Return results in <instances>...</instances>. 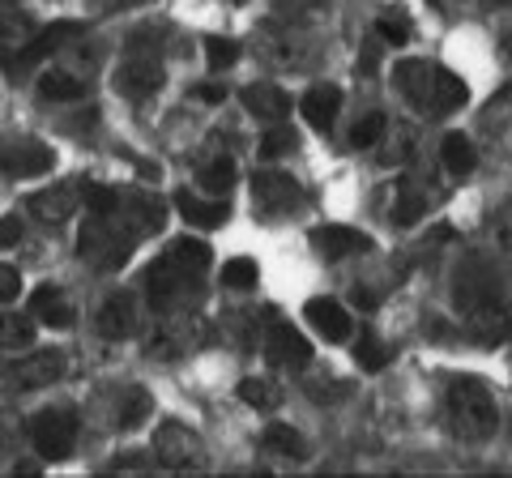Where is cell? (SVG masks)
<instances>
[{
    "mask_svg": "<svg viewBox=\"0 0 512 478\" xmlns=\"http://www.w3.org/2000/svg\"><path fill=\"white\" fill-rule=\"evenodd\" d=\"M440 158H444V167L453 171V175H470L474 171V146L461 133H448L444 137V146H440Z\"/></svg>",
    "mask_w": 512,
    "mask_h": 478,
    "instance_id": "obj_21",
    "label": "cell"
},
{
    "mask_svg": "<svg viewBox=\"0 0 512 478\" xmlns=\"http://www.w3.org/2000/svg\"><path fill=\"white\" fill-rule=\"evenodd\" d=\"M39 35V26L26 18V13H5L0 18V43H5V52L13 56V52H22V47Z\"/></svg>",
    "mask_w": 512,
    "mask_h": 478,
    "instance_id": "obj_19",
    "label": "cell"
},
{
    "mask_svg": "<svg viewBox=\"0 0 512 478\" xmlns=\"http://www.w3.org/2000/svg\"><path fill=\"white\" fill-rule=\"evenodd\" d=\"M500 5H512V0H500Z\"/></svg>",
    "mask_w": 512,
    "mask_h": 478,
    "instance_id": "obj_40",
    "label": "cell"
},
{
    "mask_svg": "<svg viewBox=\"0 0 512 478\" xmlns=\"http://www.w3.org/2000/svg\"><path fill=\"white\" fill-rule=\"evenodd\" d=\"M205 56H210L214 69H227V65H235V60H239V43L222 39V35H210V39H205Z\"/></svg>",
    "mask_w": 512,
    "mask_h": 478,
    "instance_id": "obj_30",
    "label": "cell"
},
{
    "mask_svg": "<svg viewBox=\"0 0 512 478\" xmlns=\"http://www.w3.org/2000/svg\"><path fill=\"white\" fill-rule=\"evenodd\" d=\"M73 22H60V26H47V30H39L35 39H30L22 52H13V69H26V65H39L43 56H52L56 47L64 43V39H73Z\"/></svg>",
    "mask_w": 512,
    "mask_h": 478,
    "instance_id": "obj_13",
    "label": "cell"
},
{
    "mask_svg": "<svg viewBox=\"0 0 512 478\" xmlns=\"http://www.w3.org/2000/svg\"><path fill=\"white\" fill-rule=\"evenodd\" d=\"M18 239H22V222L18 218H0V248H13V244H18Z\"/></svg>",
    "mask_w": 512,
    "mask_h": 478,
    "instance_id": "obj_36",
    "label": "cell"
},
{
    "mask_svg": "<svg viewBox=\"0 0 512 478\" xmlns=\"http://www.w3.org/2000/svg\"><path fill=\"white\" fill-rule=\"evenodd\" d=\"M30 210H35V218L43 222H64L73 210H77V188L73 184H56V188H43V193L30 197Z\"/></svg>",
    "mask_w": 512,
    "mask_h": 478,
    "instance_id": "obj_10",
    "label": "cell"
},
{
    "mask_svg": "<svg viewBox=\"0 0 512 478\" xmlns=\"http://www.w3.org/2000/svg\"><path fill=\"white\" fill-rule=\"evenodd\" d=\"M30 440H35L39 457L47 461H64L73 453V440H77V414L69 406H56V410H43L30 419Z\"/></svg>",
    "mask_w": 512,
    "mask_h": 478,
    "instance_id": "obj_3",
    "label": "cell"
},
{
    "mask_svg": "<svg viewBox=\"0 0 512 478\" xmlns=\"http://www.w3.org/2000/svg\"><path fill=\"white\" fill-rule=\"evenodd\" d=\"M256 278H261V269H256L252 257H235L222 265V286H231V291H252Z\"/></svg>",
    "mask_w": 512,
    "mask_h": 478,
    "instance_id": "obj_25",
    "label": "cell"
},
{
    "mask_svg": "<svg viewBox=\"0 0 512 478\" xmlns=\"http://www.w3.org/2000/svg\"><path fill=\"white\" fill-rule=\"evenodd\" d=\"M376 30H380V39H384V43L402 47V43L410 39V18H406L402 9H397V13H384V18L376 22Z\"/></svg>",
    "mask_w": 512,
    "mask_h": 478,
    "instance_id": "obj_29",
    "label": "cell"
},
{
    "mask_svg": "<svg viewBox=\"0 0 512 478\" xmlns=\"http://www.w3.org/2000/svg\"><path fill=\"white\" fill-rule=\"evenodd\" d=\"M239 397H244L248 406H256V410L278 406V389L269 385V380H244V385H239Z\"/></svg>",
    "mask_w": 512,
    "mask_h": 478,
    "instance_id": "obj_27",
    "label": "cell"
},
{
    "mask_svg": "<svg viewBox=\"0 0 512 478\" xmlns=\"http://www.w3.org/2000/svg\"><path fill=\"white\" fill-rule=\"evenodd\" d=\"M30 338H35V329H30V321H18V316H0V346H30Z\"/></svg>",
    "mask_w": 512,
    "mask_h": 478,
    "instance_id": "obj_28",
    "label": "cell"
},
{
    "mask_svg": "<svg viewBox=\"0 0 512 478\" xmlns=\"http://www.w3.org/2000/svg\"><path fill=\"white\" fill-rule=\"evenodd\" d=\"M116 86L128 99H150V94L163 86V65H158V52L150 47V35H137L128 43V60L116 73Z\"/></svg>",
    "mask_w": 512,
    "mask_h": 478,
    "instance_id": "obj_2",
    "label": "cell"
},
{
    "mask_svg": "<svg viewBox=\"0 0 512 478\" xmlns=\"http://www.w3.org/2000/svg\"><path fill=\"white\" fill-rule=\"evenodd\" d=\"M312 248L320 252V257H329V261H342V257H350V252L367 248V239L359 231H350V227H316L312 231Z\"/></svg>",
    "mask_w": 512,
    "mask_h": 478,
    "instance_id": "obj_11",
    "label": "cell"
},
{
    "mask_svg": "<svg viewBox=\"0 0 512 478\" xmlns=\"http://www.w3.org/2000/svg\"><path fill=\"white\" fill-rule=\"evenodd\" d=\"M30 308H35L39 321L52 325V329H69V325H73V308L64 304V295L56 291V286H39V291H35V304H30Z\"/></svg>",
    "mask_w": 512,
    "mask_h": 478,
    "instance_id": "obj_16",
    "label": "cell"
},
{
    "mask_svg": "<svg viewBox=\"0 0 512 478\" xmlns=\"http://www.w3.org/2000/svg\"><path fill=\"white\" fill-rule=\"evenodd\" d=\"M99 329H103V338H124V333L133 329V299H128V295H111L103 304Z\"/></svg>",
    "mask_w": 512,
    "mask_h": 478,
    "instance_id": "obj_17",
    "label": "cell"
},
{
    "mask_svg": "<svg viewBox=\"0 0 512 478\" xmlns=\"http://www.w3.org/2000/svg\"><path fill=\"white\" fill-rule=\"evenodd\" d=\"M146 414H150V397H146V393H133V397H128V410L120 414V427L128 432V427H137L141 419H146Z\"/></svg>",
    "mask_w": 512,
    "mask_h": 478,
    "instance_id": "obj_35",
    "label": "cell"
},
{
    "mask_svg": "<svg viewBox=\"0 0 512 478\" xmlns=\"http://www.w3.org/2000/svg\"><path fill=\"white\" fill-rule=\"evenodd\" d=\"M192 94H197V99L201 103H222V99H227V90H222L218 82H201L197 90H192Z\"/></svg>",
    "mask_w": 512,
    "mask_h": 478,
    "instance_id": "obj_37",
    "label": "cell"
},
{
    "mask_svg": "<svg viewBox=\"0 0 512 478\" xmlns=\"http://www.w3.org/2000/svg\"><path fill=\"white\" fill-rule=\"evenodd\" d=\"M244 107H248V116L278 124V120H286V111H291V99H286L278 86H248L244 90Z\"/></svg>",
    "mask_w": 512,
    "mask_h": 478,
    "instance_id": "obj_14",
    "label": "cell"
},
{
    "mask_svg": "<svg viewBox=\"0 0 512 478\" xmlns=\"http://www.w3.org/2000/svg\"><path fill=\"white\" fill-rule=\"evenodd\" d=\"M252 197H256V205H261V214H286V210H295L303 193H299V184L291 180V175H282V171H256Z\"/></svg>",
    "mask_w": 512,
    "mask_h": 478,
    "instance_id": "obj_5",
    "label": "cell"
},
{
    "mask_svg": "<svg viewBox=\"0 0 512 478\" xmlns=\"http://www.w3.org/2000/svg\"><path fill=\"white\" fill-rule=\"evenodd\" d=\"M380 133H384V116H367V120L355 124V133H350V146L367 150V146H376V141H380Z\"/></svg>",
    "mask_w": 512,
    "mask_h": 478,
    "instance_id": "obj_32",
    "label": "cell"
},
{
    "mask_svg": "<svg viewBox=\"0 0 512 478\" xmlns=\"http://www.w3.org/2000/svg\"><path fill=\"white\" fill-rule=\"evenodd\" d=\"M389 359H393V355H389V350H384L376 338H363V342H359V350H355V363H359L363 372H380Z\"/></svg>",
    "mask_w": 512,
    "mask_h": 478,
    "instance_id": "obj_31",
    "label": "cell"
},
{
    "mask_svg": "<svg viewBox=\"0 0 512 478\" xmlns=\"http://www.w3.org/2000/svg\"><path fill=\"white\" fill-rule=\"evenodd\" d=\"M154 453L163 466L171 470H188V466H201L205 461V449H201V440L192 427L184 423H163L158 427V440H154Z\"/></svg>",
    "mask_w": 512,
    "mask_h": 478,
    "instance_id": "obj_4",
    "label": "cell"
},
{
    "mask_svg": "<svg viewBox=\"0 0 512 478\" xmlns=\"http://www.w3.org/2000/svg\"><path fill=\"white\" fill-rule=\"evenodd\" d=\"M13 385L18 389H39V385H52V380L64 372V355L60 350H35L26 355L22 363H13Z\"/></svg>",
    "mask_w": 512,
    "mask_h": 478,
    "instance_id": "obj_6",
    "label": "cell"
},
{
    "mask_svg": "<svg viewBox=\"0 0 512 478\" xmlns=\"http://www.w3.org/2000/svg\"><path fill=\"white\" fill-rule=\"evenodd\" d=\"M423 210H427V197L402 193V201H397V210H393V222H397V227H414V222L423 218Z\"/></svg>",
    "mask_w": 512,
    "mask_h": 478,
    "instance_id": "obj_33",
    "label": "cell"
},
{
    "mask_svg": "<svg viewBox=\"0 0 512 478\" xmlns=\"http://www.w3.org/2000/svg\"><path fill=\"white\" fill-rule=\"evenodd\" d=\"M56 163V154L39 146V141H13V146H0V167L9 175H43L47 167Z\"/></svg>",
    "mask_w": 512,
    "mask_h": 478,
    "instance_id": "obj_7",
    "label": "cell"
},
{
    "mask_svg": "<svg viewBox=\"0 0 512 478\" xmlns=\"http://www.w3.org/2000/svg\"><path fill=\"white\" fill-rule=\"evenodd\" d=\"M308 321L316 325V333H325L329 342H346L350 338V316L338 299H312L308 304Z\"/></svg>",
    "mask_w": 512,
    "mask_h": 478,
    "instance_id": "obj_12",
    "label": "cell"
},
{
    "mask_svg": "<svg viewBox=\"0 0 512 478\" xmlns=\"http://www.w3.org/2000/svg\"><path fill=\"white\" fill-rule=\"evenodd\" d=\"M5 5H18V0H5Z\"/></svg>",
    "mask_w": 512,
    "mask_h": 478,
    "instance_id": "obj_39",
    "label": "cell"
},
{
    "mask_svg": "<svg viewBox=\"0 0 512 478\" xmlns=\"http://www.w3.org/2000/svg\"><path fill=\"white\" fill-rule=\"evenodd\" d=\"M269 359H274L278 368H303V363L312 359V346H308V338H299L291 325L274 316V329H269Z\"/></svg>",
    "mask_w": 512,
    "mask_h": 478,
    "instance_id": "obj_8",
    "label": "cell"
},
{
    "mask_svg": "<svg viewBox=\"0 0 512 478\" xmlns=\"http://www.w3.org/2000/svg\"><path fill=\"white\" fill-rule=\"evenodd\" d=\"M175 210H180V218L188 222V227H201V231H214V227L227 222V205H222V201H201L192 193L175 197Z\"/></svg>",
    "mask_w": 512,
    "mask_h": 478,
    "instance_id": "obj_15",
    "label": "cell"
},
{
    "mask_svg": "<svg viewBox=\"0 0 512 478\" xmlns=\"http://www.w3.org/2000/svg\"><path fill=\"white\" fill-rule=\"evenodd\" d=\"M453 419H457V432L470 440H487L495 432V406L483 380H470V376L453 380Z\"/></svg>",
    "mask_w": 512,
    "mask_h": 478,
    "instance_id": "obj_1",
    "label": "cell"
},
{
    "mask_svg": "<svg viewBox=\"0 0 512 478\" xmlns=\"http://www.w3.org/2000/svg\"><path fill=\"white\" fill-rule=\"evenodd\" d=\"M466 103V82L448 69H436V86H431V111H453Z\"/></svg>",
    "mask_w": 512,
    "mask_h": 478,
    "instance_id": "obj_18",
    "label": "cell"
},
{
    "mask_svg": "<svg viewBox=\"0 0 512 478\" xmlns=\"http://www.w3.org/2000/svg\"><path fill=\"white\" fill-rule=\"evenodd\" d=\"M299 107H303V120L325 133V129H333V120H338V111H342V90L338 86H312L299 99Z\"/></svg>",
    "mask_w": 512,
    "mask_h": 478,
    "instance_id": "obj_9",
    "label": "cell"
},
{
    "mask_svg": "<svg viewBox=\"0 0 512 478\" xmlns=\"http://www.w3.org/2000/svg\"><path fill=\"white\" fill-rule=\"evenodd\" d=\"M197 180H201L205 193L222 197V193H227V188L235 184V163H231V158H210V163L197 171Z\"/></svg>",
    "mask_w": 512,
    "mask_h": 478,
    "instance_id": "obj_23",
    "label": "cell"
},
{
    "mask_svg": "<svg viewBox=\"0 0 512 478\" xmlns=\"http://www.w3.org/2000/svg\"><path fill=\"white\" fill-rule=\"evenodd\" d=\"M39 94L52 103H73V99H82V82L69 73H47V77H39Z\"/></svg>",
    "mask_w": 512,
    "mask_h": 478,
    "instance_id": "obj_24",
    "label": "cell"
},
{
    "mask_svg": "<svg viewBox=\"0 0 512 478\" xmlns=\"http://www.w3.org/2000/svg\"><path fill=\"white\" fill-rule=\"evenodd\" d=\"M116 9H128V5H141V0H111Z\"/></svg>",
    "mask_w": 512,
    "mask_h": 478,
    "instance_id": "obj_38",
    "label": "cell"
},
{
    "mask_svg": "<svg viewBox=\"0 0 512 478\" xmlns=\"http://www.w3.org/2000/svg\"><path fill=\"white\" fill-rule=\"evenodd\" d=\"M167 261H171V265H180L184 274H197V269L210 265V248H205L201 239H175L171 252H167Z\"/></svg>",
    "mask_w": 512,
    "mask_h": 478,
    "instance_id": "obj_20",
    "label": "cell"
},
{
    "mask_svg": "<svg viewBox=\"0 0 512 478\" xmlns=\"http://www.w3.org/2000/svg\"><path fill=\"white\" fill-rule=\"evenodd\" d=\"M265 449L278 453V457H308V449H303V436L295 432V427H286V423L265 427Z\"/></svg>",
    "mask_w": 512,
    "mask_h": 478,
    "instance_id": "obj_22",
    "label": "cell"
},
{
    "mask_svg": "<svg viewBox=\"0 0 512 478\" xmlns=\"http://www.w3.org/2000/svg\"><path fill=\"white\" fill-rule=\"evenodd\" d=\"M295 150V129H282V120L261 137V158H282Z\"/></svg>",
    "mask_w": 512,
    "mask_h": 478,
    "instance_id": "obj_26",
    "label": "cell"
},
{
    "mask_svg": "<svg viewBox=\"0 0 512 478\" xmlns=\"http://www.w3.org/2000/svg\"><path fill=\"white\" fill-rule=\"evenodd\" d=\"M18 295H22V274L13 265L0 261V304H13Z\"/></svg>",
    "mask_w": 512,
    "mask_h": 478,
    "instance_id": "obj_34",
    "label": "cell"
}]
</instances>
